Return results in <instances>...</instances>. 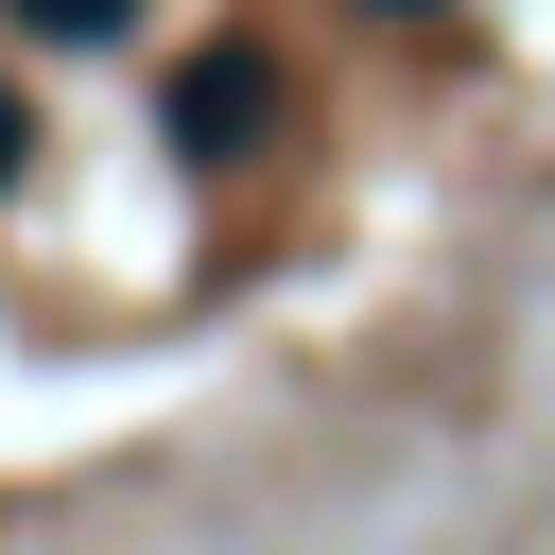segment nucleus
Segmentation results:
<instances>
[{
    "mask_svg": "<svg viewBox=\"0 0 555 555\" xmlns=\"http://www.w3.org/2000/svg\"><path fill=\"white\" fill-rule=\"evenodd\" d=\"M260 121H278V69H260V52H191V69H173V139H191V156H243Z\"/></svg>",
    "mask_w": 555,
    "mask_h": 555,
    "instance_id": "f257e3e1",
    "label": "nucleus"
},
{
    "mask_svg": "<svg viewBox=\"0 0 555 555\" xmlns=\"http://www.w3.org/2000/svg\"><path fill=\"white\" fill-rule=\"evenodd\" d=\"M121 17H139V0H17V35H52V52H104Z\"/></svg>",
    "mask_w": 555,
    "mask_h": 555,
    "instance_id": "f03ea898",
    "label": "nucleus"
},
{
    "mask_svg": "<svg viewBox=\"0 0 555 555\" xmlns=\"http://www.w3.org/2000/svg\"><path fill=\"white\" fill-rule=\"evenodd\" d=\"M382 17H416V0H382Z\"/></svg>",
    "mask_w": 555,
    "mask_h": 555,
    "instance_id": "20e7f679",
    "label": "nucleus"
},
{
    "mask_svg": "<svg viewBox=\"0 0 555 555\" xmlns=\"http://www.w3.org/2000/svg\"><path fill=\"white\" fill-rule=\"evenodd\" d=\"M17 156H35V121H17V87H0V191H17Z\"/></svg>",
    "mask_w": 555,
    "mask_h": 555,
    "instance_id": "7ed1b4c3",
    "label": "nucleus"
}]
</instances>
